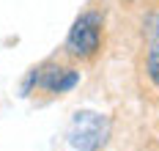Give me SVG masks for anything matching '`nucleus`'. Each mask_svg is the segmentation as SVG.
Returning <instances> with one entry per match:
<instances>
[{
  "mask_svg": "<svg viewBox=\"0 0 159 151\" xmlns=\"http://www.w3.org/2000/svg\"><path fill=\"white\" fill-rule=\"evenodd\" d=\"M148 41H159V6L148 17Z\"/></svg>",
  "mask_w": 159,
  "mask_h": 151,
  "instance_id": "nucleus-6",
  "label": "nucleus"
},
{
  "mask_svg": "<svg viewBox=\"0 0 159 151\" xmlns=\"http://www.w3.org/2000/svg\"><path fill=\"white\" fill-rule=\"evenodd\" d=\"M121 3H126V6H132V3H134V0H121Z\"/></svg>",
  "mask_w": 159,
  "mask_h": 151,
  "instance_id": "nucleus-7",
  "label": "nucleus"
},
{
  "mask_svg": "<svg viewBox=\"0 0 159 151\" xmlns=\"http://www.w3.org/2000/svg\"><path fill=\"white\" fill-rule=\"evenodd\" d=\"M110 137V118L93 110H77L66 126V143L71 151H102Z\"/></svg>",
  "mask_w": 159,
  "mask_h": 151,
  "instance_id": "nucleus-2",
  "label": "nucleus"
},
{
  "mask_svg": "<svg viewBox=\"0 0 159 151\" xmlns=\"http://www.w3.org/2000/svg\"><path fill=\"white\" fill-rule=\"evenodd\" d=\"M104 33H107V11H104V6L88 3L74 17L69 33H66V41H63L66 58H71L77 63L96 61L102 47H104Z\"/></svg>",
  "mask_w": 159,
  "mask_h": 151,
  "instance_id": "nucleus-1",
  "label": "nucleus"
},
{
  "mask_svg": "<svg viewBox=\"0 0 159 151\" xmlns=\"http://www.w3.org/2000/svg\"><path fill=\"white\" fill-rule=\"evenodd\" d=\"M80 85V69L63 61H44L39 63V88L36 91H44L49 96H63L69 91H74Z\"/></svg>",
  "mask_w": 159,
  "mask_h": 151,
  "instance_id": "nucleus-3",
  "label": "nucleus"
},
{
  "mask_svg": "<svg viewBox=\"0 0 159 151\" xmlns=\"http://www.w3.org/2000/svg\"><path fill=\"white\" fill-rule=\"evenodd\" d=\"M36 88H39V66H33L30 71L25 74V80H22V96L36 94Z\"/></svg>",
  "mask_w": 159,
  "mask_h": 151,
  "instance_id": "nucleus-5",
  "label": "nucleus"
},
{
  "mask_svg": "<svg viewBox=\"0 0 159 151\" xmlns=\"http://www.w3.org/2000/svg\"><path fill=\"white\" fill-rule=\"evenodd\" d=\"M145 77L159 91V41L145 44Z\"/></svg>",
  "mask_w": 159,
  "mask_h": 151,
  "instance_id": "nucleus-4",
  "label": "nucleus"
}]
</instances>
